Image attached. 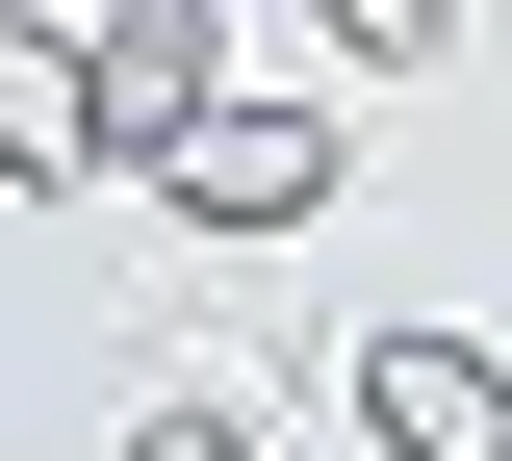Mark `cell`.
Returning <instances> with one entry per match:
<instances>
[{
  "label": "cell",
  "mask_w": 512,
  "mask_h": 461,
  "mask_svg": "<svg viewBox=\"0 0 512 461\" xmlns=\"http://www.w3.org/2000/svg\"><path fill=\"white\" fill-rule=\"evenodd\" d=\"M103 154H205V26H103Z\"/></svg>",
  "instance_id": "obj_4"
},
{
  "label": "cell",
  "mask_w": 512,
  "mask_h": 461,
  "mask_svg": "<svg viewBox=\"0 0 512 461\" xmlns=\"http://www.w3.org/2000/svg\"><path fill=\"white\" fill-rule=\"evenodd\" d=\"M333 385H359L384 461H512V359H487V333H359Z\"/></svg>",
  "instance_id": "obj_1"
},
{
  "label": "cell",
  "mask_w": 512,
  "mask_h": 461,
  "mask_svg": "<svg viewBox=\"0 0 512 461\" xmlns=\"http://www.w3.org/2000/svg\"><path fill=\"white\" fill-rule=\"evenodd\" d=\"M308 205H333V103H205L180 231H308Z\"/></svg>",
  "instance_id": "obj_2"
},
{
  "label": "cell",
  "mask_w": 512,
  "mask_h": 461,
  "mask_svg": "<svg viewBox=\"0 0 512 461\" xmlns=\"http://www.w3.org/2000/svg\"><path fill=\"white\" fill-rule=\"evenodd\" d=\"M128 461H256V436H231V410H154V436H128Z\"/></svg>",
  "instance_id": "obj_5"
},
{
  "label": "cell",
  "mask_w": 512,
  "mask_h": 461,
  "mask_svg": "<svg viewBox=\"0 0 512 461\" xmlns=\"http://www.w3.org/2000/svg\"><path fill=\"white\" fill-rule=\"evenodd\" d=\"M0 180H103V52L0 26Z\"/></svg>",
  "instance_id": "obj_3"
}]
</instances>
